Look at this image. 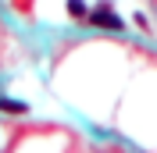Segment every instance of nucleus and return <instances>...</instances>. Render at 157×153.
Returning <instances> with one entry per match:
<instances>
[{
	"label": "nucleus",
	"mask_w": 157,
	"mask_h": 153,
	"mask_svg": "<svg viewBox=\"0 0 157 153\" xmlns=\"http://www.w3.org/2000/svg\"><path fill=\"white\" fill-rule=\"evenodd\" d=\"M89 21H93V25H104V29H121V21L114 18V11H107V7H100Z\"/></svg>",
	"instance_id": "f257e3e1"
},
{
	"label": "nucleus",
	"mask_w": 157,
	"mask_h": 153,
	"mask_svg": "<svg viewBox=\"0 0 157 153\" xmlns=\"http://www.w3.org/2000/svg\"><path fill=\"white\" fill-rule=\"evenodd\" d=\"M0 110H4V114H21V110H25V103H14V100H0Z\"/></svg>",
	"instance_id": "f03ea898"
},
{
	"label": "nucleus",
	"mask_w": 157,
	"mask_h": 153,
	"mask_svg": "<svg viewBox=\"0 0 157 153\" xmlns=\"http://www.w3.org/2000/svg\"><path fill=\"white\" fill-rule=\"evenodd\" d=\"M68 14L71 18H82V14H86V4H82V0H68Z\"/></svg>",
	"instance_id": "7ed1b4c3"
}]
</instances>
